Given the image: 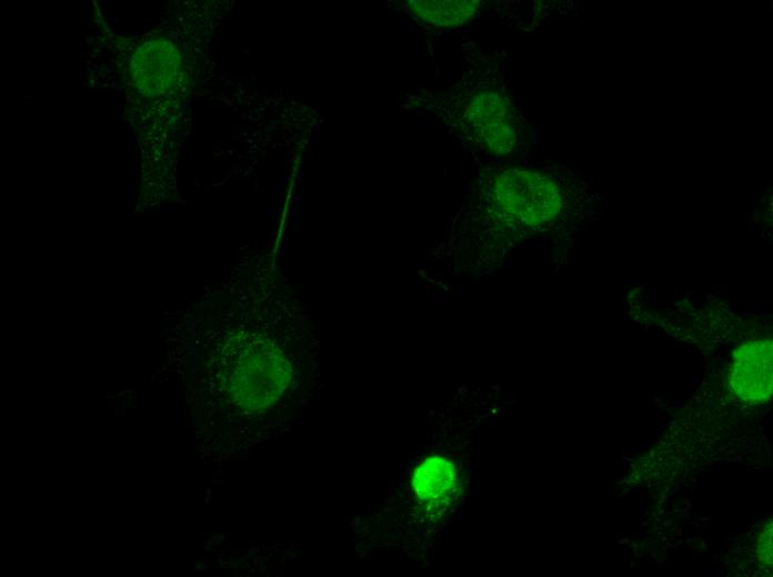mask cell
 <instances>
[{
  "label": "cell",
  "instance_id": "6da1fadb",
  "mask_svg": "<svg viewBox=\"0 0 773 577\" xmlns=\"http://www.w3.org/2000/svg\"><path fill=\"white\" fill-rule=\"evenodd\" d=\"M426 108L464 145L486 155L513 154L529 138L524 117L489 61L469 67L459 82L426 101Z\"/></svg>",
  "mask_w": 773,
  "mask_h": 577
},
{
  "label": "cell",
  "instance_id": "7a4b0ae2",
  "mask_svg": "<svg viewBox=\"0 0 773 577\" xmlns=\"http://www.w3.org/2000/svg\"><path fill=\"white\" fill-rule=\"evenodd\" d=\"M479 206L496 236L521 240L568 221L578 200L561 178L521 165L490 169L479 181Z\"/></svg>",
  "mask_w": 773,
  "mask_h": 577
},
{
  "label": "cell",
  "instance_id": "277c9868",
  "mask_svg": "<svg viewBox=\"0 0 773 577\" xmlns=\"http://www.w3.org/2000/svg\"><path fill=\"white\" fill-rule=\"evenodd\" d=\"M483 2L478 0L409 1L408 7L416 19L435 27H456L474 19Z\"/></svg>",
  "mask_w": 773,
  "mask_h": 577
},
{
  "label": "cell",
  "instance_id": "3957f363",
  "mask_svg": "<svg viewBox=\"0 0 773 577\" xmlns=\"http://www.w3.org/2000/svg\"><path fill=\"white\" fill-rule=\"evenodd\" d=\"M726 388L739 401L759 405L772 396L771 334L749 336L731 354Z\"/></svg>",
  "mask_w": 773,
  "mask_h": 577
},
{
  "label": "cell",
  "instance_id": "5b68a950",
  "mask_svg": "<svg viewBox=\"0 0 773 577\" xmlns=\"http://www.w3.org/2000/svg\"><path fill=\"white\" fill-rule=\"evenodd\" d=\"M757 557L762 565L772 566V522L763 528L757 545Z\"/></svg>",
  "mask_w": 773,
  "mask_h": 577
}]
</instances>
